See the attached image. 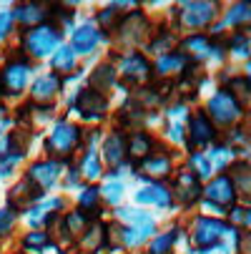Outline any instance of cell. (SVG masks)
<instances>
[{"instance_id": "52a82bcc", "label": "cell", "mask_w": 251, "mask_h": 254, "mask_svg": "<svg viewBox=\"0 0 251 254\" xmlns=\"http://www.w3.org/2000/svg\"><path fill=\"white\" fill-rule=\"evenodd\" d=\"M219 141V128L211 124V119L203 114V108H196V111L189 114L186 119V149L191 151H201L206 146H213Z\"/></svg>"}, {"instance_id": "30bf717a", "label": "cell", "mask_w": 251, "mask_h": 254, "mask_svg": "<svg viewBox=\"0 0 251 254\" xmlns=\"http://www.w3.org/2000/svg\"><path fill=\"white\" fill-rule=\"evenodd\" d=\"M65 209L63 196H43L41 201H35L23 211V219L30 229H48L53 222L60 219V211Z\"/></svg>"}, {"instance_id": "5bb4252c", "label": "cell", "mask_w": 251, "mask_h": 254, "mask_svg": "<svg viewBox=\"0 0 251 254\" xmlns=\"http://www.w3.org/2000/svg\"><path fill=\"white\" fill-rule=\"evenodd\" d=\"M203 201H211V204H216V206H221L226 211L239 201V191H236L234 181H231V176L226 171L213 174L203 184Z\"/></svg>"}, {"instance_id": "277c9868", "label": "cell", "mask_w": 251, "mask_h": 254, "mask_svg": "<svg viewBox=\"0 0 251 254\" xmlns=\"http://www.w3.org/2000/svg\"><path fill=\"white\" fill-rule=\"evenodd\" d=\"M63 46V33L53 23H41L35 28L23 30L20 35V51L25 61H43L50 58Z\"/></svg>"}, {"instance_id": "ffe728a7", "label": "cell", "mask_w": 251, "mask_h": 254, "mask_svg": "<svg viewBox=\"0 0 251 254\" xmlns=\"http://www.w3.org/2000/svg\"><path fill=\"white\" fill-rule=\"evenodd\" d=\"M133 199H136V204H141V206H161V209H173V206H176L171 187L156 184V181H149L146 187H141V189L133 194Z\"/></svg>"}, {"instance_id": "d6a6232c", "label": "cell", "mask_w": 251, "mask_h": 254, "mask_svg": "<svg viewBox=\"0 0 251 254\" xmlns=\"http://www.w3.org/2000/svg\"><path fill=\"white\" fill-rule=\"evenodd\" d=\"M178 232H181L178 227L166 229V232H156V237H153V239L149 242V247H146V254H173Z\"/></svg>"}, {"instance_id": "8d00e7d4", "label": "cell", "mask_w": 251, "mask_h": 254, "mask_svg": "<svg viewBox=\"0 0 251 254\" xmlns=\"http://www.w3.org/2000/svg\"><path fill=\"white\" fill-rule=\"evenodd\" d=\"M123 194H126V184L118 181V179H111V181H105V184L100 187V201H105L108 206H118Z\"/></svg>"}, {"instance_id": "6da1fadb", "label": "cell", "mask_w": 251, "mask_h": 254, "mask_svg": "<svg viewBox=\"0 0 251 254\" xmlns=\"http://www.w3.org/2000/svg\"><path fill=\"white\" fill-rule=\"evenodd\" d=\"M231 232H234V227L226 219L199 214L191 222V232H189L191 252H199V254H208L213 249L226 252V237H231Z\"/></svg>"}, {"instance_id": "b9f144b4", "label": "cell", "mask_w": 251, "mask_h": 254, "mask_svg": "<svg viewBox=\"0 0 251 254\" xmlns=\"http://www.w3.org/2000/svg\"><path fill=\"white\" fill-rule=\"evenodd\" d=\"M239 252L244 254H251V229L241 232V242H239Z\"/></svg>"}, {"instance_id": "7bdbcfd3", "label": "cell", "mask_w": 251, "mask_h": 254, "mask_svg": "<svg viewBox=\"0 0 251 254\" xmlns=\"http://www.w3.org/2000/svg\"><path fill=\"white\" fill-rule=\"evenodd\" d=\"M81 174H78V169H70L68 171V179H65V187H76V184H81Z\"/></svg>"}, {"instance_id": "ac0fdd59", "label": "cell", "mask_w": 251, "mask_h": 254, "mask_svg": "<svg viewBox=\"0 0 251 254\" xmlns=\"http://www.w3.org/2000/svg\"><path fill=\"white\" fill-rule=\"evenodd\" d=\"M156 149H158V141L149 128L128 131V136H126V156L133 161V166L141 164L143 159H149Z\"/></svg>"}, {"instance_id": "e575fe53", "label": "cell", "mask_w": 251, "mask_h": 254, "mask_svg": "<svg viewBox=\"0 0 251 254\" xmlns=\"http://www.w3.org/2000/svg\"><path fill=\"white\" fill-rule=\"evenodd\" d=\"M206 156H208V161H211L213 171H226V169L231 166V161L236 159V151L229 146V143H219V141H216Z\"/></svg>"}, {"instance_id": "1f68e13d", "label": "cell", "mask_w": 251, "mask_h": 254, "mask_svg": "<svg viewBox=\"0 0 251 254\" xmlns=\"http://www.w3.org/2000/svg\"><path fill=\"white\" fill-rule=\"evenodd\" d=\"M184 166L201 181V184H206V181L216 174V171H213V166H211V161H208V156H206V151H191Z\"/></svg>"}, {"instance_id": "f546056e", "label": "cell", "mask_w": 251, "mask_h": 254, "mask_svg": "<svg viewBox=\"0 0 251 254\" xmlns=\"http://www.w3.org/2000/svg\"><path fill=\"white\" fill-rule=\"evenodd\" d=\"M226 51H231L234 58H251V28H236L226 38Z\"/></svg>"}, {"instance_id": "8992f818", "label": "cell", "mask_w": 251, "mask_h": 254, "mask_svg": "<svg viewBox=\"0 0 251 254\" xmlns=\"http://www.w3.org/2000/svg\"><path fill=\"white\" fill-rule=\"evenodd\" d=\"M33 76V63L25 58H10L0 68V101L3 98H18Z\"/></svg>"}, {"instance_id": "7c38bea8", "label": "cell", "mask_w": 251, "mask_h": 254, "mask_svg": "<svg viewBox=\"0 0 251 254\" xmlns=\"http://www.w3.org/2000/svg\"><path fill=\"white\" fill-rule=\"evenodd\" d=\"M63 166H65L63 161H55V159H48V156H46V159L33 161V164L28 166V171H25L23 179H28L41 194H46V191H50L58 181H60Z\"/></svg>"}, {"instance_id": "3957f363", "label": "cell", "mask_w": 251, "mask_h": 254, "mask_svg": "<svg viewBox=\"0 0 251 254\" xmlns=\"http://www.w3.org/2000/svg\"><path fill=\"white\" fill-rule=\"evenodd\" d=\"M86 143V131L68 121V119H58L50 131H48V138H46V154L48 159H55V161H63L68 164L70 159L76 156V151Z\"/></svg>"}, {"instance_id": "ba28073f", "label": "cell", "mask_w": 251, "mask_h": 254, "mask_svg": "<svg viewBox=\"0 0 251 254\" xmlns=\"http://www.w3.org/2000/svg\"><path fill=\"white\" fill-rule=\"evenodd\" d=\"M70 108H73L83 121L98 124V121H103L105 116H108L111 103H108V96H105V93H98V91L83 86V88L76 91L73 101H70Z\"/></svg>"}, {"instance_id": "d6986e66", "label": "cell", "mask_w": 251, "mask_h": 254, "mask_svg": "<svg viewBox=\"0 0 251 254\" xmlns=\"http://www.w3.org/2000/svg\"><path fill=\"white\" fill-rule=\"evenodd\" d=\"M63 91V78L55 76L53 70L41 73L30 83V103L35 106H53V101L58 98V93Z\"/></svg>"}, {"instance_id": "74e56055", "label": "cell", "mask_w": 251, "mask_h": 254, "mask_svg": "<svg viewBox=\"0 0 251 254\" xmlns=\"http://www.w3.org/2000/svg\"><path fill=\"white\" fill-rule=\"evenodd\" d=\"M23 159H25V154H20V151H8V154L0 156V181L10 179L18 171V166H20Z\"/></svg>"}, {"instance_id": "ee69618b", "label": "cell", "mask_w": 251, "mask_h": 254, "mask_svg": "<svg viewBox=\"0 0 251 254\" xmlns=\"http://www.w3.org/2000/svg\"><path fill=\"white\" fill-rule=\"evenodd\" d=\"M244 78H246V83L251 86V58L246 61V68H244Z\"/></svg>"}, {"instance_id": "836d02e7", "label": "cell", "mask_w": 251, "mask_h": 254, "mask_svg": "<svg viewBox=\"0 0 251 254\" xmlns=\"http://www.w3.org/2000/svg\"><path fill=\"white\" fill-rule=\"evenodd\" d=\"M50 244H53V237L48 229H30L20 239L23 252H46V249H50Z\"/></svg>"}, {"instance_id": "2e32d148", "label": "cell", "mask_w": 251, "mask_h": 254, "mask_svg": "<svg viewBox=\"0 0 251 254\" xmlns=\"http://www.w3.org/2000/svg\"><path fill=\"white\" fill-rule=\"evenodd\" d=\"M126 131H121V128H111L108 133L103 136V141H100V161H103V166H108L111 171H116V169H121L123 164H126Z\"/></svg>"}, {"instance_id": "4fadbf2b", "label": "cell", "mask_w": 251, "mask_h": 254, "mask_svg": "<svg viewBox=\"0 0 251 254\" xmlns=\"http://www.w3.org/2000/svg\"><path fill=\"white\" fill-rule=\"evenodd\" d=\"M171 179H173V184H171L173 201H178L181 206H194V204H199L203 199V184L186 166H178Z\"/></svg>"}, {"instance_id": "5b68a950", "label": "cell", "mask_w": 251, "mask_h": 254, "mask_svg": "<svg viewBox=\"0 0 251 254\" xmlns=\"http://www.w3.org/2000/svg\"><path fill=\"white\" fill-rule=\"evenodd\" d=\"M203 114L211 119V124L216 128H231V126H236L244 119V106L239 103V98L226 86H221V88L213 91L211 98L206 101Z\"/></svg>"}, {"instance_id": "4316f807", "label": "cell", "mask_w": 251, "mask_h": 254, "mask_svg": "<svg viewBox=\"0 0 251 254\" xmlns=\"http://www.w3.org/2000/svg\"><path fill=\"white\" fill-rule=\"evenodd\" d=\"M118 83V73H116V65L111 63H100L91 70V76H88V88L98 91V93H105V91H111L113 86Z\"/></svg>"}, {"instance_id": "d4e9b609", "label": "cell", "mask_w": 251, "mask_h": 254, "mask_svg": "<svg viewBox=\"0 0 251 254\" xmlns=\"http://www.w3.org/2000/svg\"><path fill=\"white\" fill-rule=\"evenodd\" d=\"M76 169H78V174H81V179L86 181V184H96V181L105 174V166H103L100 154H98L96 146H86V149H83L81 164H78Z\"/></svg>"}, {"instance_id": "f6af8a7d", "label": "cell", "mask_w": 251, "mask_h": 254, "mask_svg": "<svg viewBox=\"0 0 251 254\" xmlns=\"http://www.w3.org/2000/svg\"><path fill=\"white\" fill-rule=\"evenodd\" d=\"M15 254H28V252H15Z\"/></svg>"}, {"instance_id": "7402d4cb", "label": "cell", "mask_w": 251, "mask_h": 254, "mask_svg": "<svg viewBox=\"0 0 251 254\" xmlns=\"http://www.w3.org/2000/svg\"><path fill=\"white\" fill-rule=\"evenodd\" d=\"M13 20H15V25H20V28H35V25H41V23H48V18H50V5H46V3H18V5H13Z\"/></svg>"}, {"instance_id": "603a6c76", "label": "cell", "mask_w": 251, "mask_h": 254, "mask_svg": "<svg viewBox=\"0 0 251 254\" xmlns=\"http://www.w3.org/2000/svg\"><path fill=\"white\" fill-rule=\"evenodd\" d=\"M58 222H60V234H63V239L78 242L81 234H83V232L88 229V224H91V214H86V211H81V209H73V211H65Z\"/></svg>"}, {"instance_id": "83f0119b", "label": "cell", "mask_w": 251, "mask_h": 254, "mask_svg": "<svg viewBox=\"0 0 251 254\" xmlns=\"http://www.w3.org/2000/svg\"><path fill=\"white\" fill-rule=\"evenodd\" d=\"M221 25L226 28H251V0H239V3L229 5L226 13L221 15Z\"/></svg>"}, {"instance_id": "60d3db41", "label": "cell", "mask_w": 251, "mask_h": 254, "mask_svg": "<svg viewBox=\"0 0 251 254\" xmlns=\"http://www.w3.org/2000/svg\"><path fill=\"white\" fill-rule=\"evenodd\" d=\"M13 126V116H10V108L5 101H0V136L8 133V128Z\"/></svg>"}, {"instance_id": "7a4b0ae2", "label": "cell", "mask_w": 251, "mask_h": 254, "mask_svg": "<svg viewBox=\"0 0 251 254\" xmlns=\"http://www.w3.org/2000/svg\"><path fill=\"white\" fill-rule=\"evenodd\" d=\"M173 25L178 30L189 33H203L206 28H211L221 15V5L216 0H184V3L173 5Z\"/></svg>"}, {"instance_id": "cb8c5ba5", "label": "cell", "mask_w": 251, "mask_h": 254, "mask_svg": "<svg viewBox=\"0 0 251 254\" xmlns=\"http://www.w3.org/2000/svg\"><path fill=\"white\" fill-rule=\"evenodd\" d=\"M186 65L189 61L178 53V51H171V53H163V56H156V61L151 63L153 73L158 78H171V76H181L186 73Z\"/></svg>"}, {"instance_id": "8fae6325", "label": "cell", "mask_w": 251, "mask_h": 254, "mask_svg": "<svg viewBox=\"0 0 251 254\" xmlns=\"http://www.w3.org/2000/svg\"><path fill=\"white\" fill-rule=\"evenodd\" d=\"M136 171H138V179L141 181H156V184H166V179L173 176L176 171V161H173V154L171 151H153L149 159H143L141 164H136Z\"/></svg>"}, {"instance_id": "484cf974", "label": "cell", "mask_w": 251, "mask_h": 254, "mask_svg": "<svg viewBox=\"0 0 251 254\" xmlns=\"http://www.w3.org/2000/svg\"><path fill=\"white\" fill-rule=\"evenodd\" d=\"M226 174L231 176L239 196H246L251 201V164L246 159H234L231 166L226 169Z\"/></svg>"}, {"instance_id": "ab89813d", "label": "cell", "mask_w": 251, "mask_h": 254, "mask_svg": "<svg viewBox=\"0 0 251 254\" xmlns=\"http://www.w3.org/2000/svg\"><path fill=\"white\" fill-rule=\"evenodd\" d=\"M15 30V20H13V13L10 10H0V43L8 41Z\"/></svg>"}, {"instance_id": "f1b7e54d", "label": "cell", "mask_w": 251, "mask_h": 254, "mask_svg": "<svg viewBox=\"0 0 251 254\" xmlns=\"http://www.w3.org/2000/svg\"><path fill=\"white\" fill-rule=\"evenodd\" d=\"M78 65V56L73 53V48H70L68 43H63L53 56H50V68H53V73L55 76H73V70Z\"/></svg>"}, {"instance_id": "f35d334b", "label": "cell", "mask_w": 251, "mask_h": 254, "mask_svg": "<svg viewBox=\"0 0 251 254\" xmlns=\"http://www.w3.org/2000/svg\"><path fill=\"white\" fill-rule=\"evenodd\" d=\"M15 224H18V211L13 206H8V204L0 206V239L8 237L15 229Z\"/></svg>"}, {"instance_id": "4dcf8cb0", "label": "cell", "mask_w": 251, "mask_h": 254, "mask_svg": "<svg viewBox=\"0 0 251 254\" xmlns=\"http://www.w3.org/2000/svg\"><path fill=\"white\" fill-rule=\"evenodd\" d=\"M176 46H178V35H176L173 30H168V28L156 30V33H153V38L146 41V51L153 53V56L171 53V51H176Z\"/></svg>"}, {"instance_id": "d590c367", "label": "cell", "mask_w": 251, "mask_h": 254, "mask_svg": "<svg viewBox=\"0 0 251 254\" xmlns=\"http://www.w3.org/2000/svg\"><path fill=\"white\" fill-rule=\"evenodd\" d=\"M76 204H78L81 211H86V214H96L98 206H100V187H96V184H86V187L78 191Z\"/></svg>"}, {"instance_id": "44dd1931", "label": "cell", "mask_w": 251, "mask_h": 254, "mask_svg": "<svg viewBox=\"0 0 251 254\" xmlns=\"http://www.w3.org/2000/svg\"><path fill=\"white\" fill-rule=\"evenodd\" d=\"M208 48H211L208 33H189L184 38H178V46H176L178 53H181L189 63H196V65L208 58Z\"/></svg>"}, {"instance_id": "9c48e42d", "label": "cell", "mask_w": 251, "mask_h": 254, "mask_svg": "<svg viewBox=\"0 0 251 254\" xmlns=\"http://www.w3.org/2000/svg\"><path fill=\"white\" fill-rule=\"evenodd\" d=\"M116 73H118V78H123L131 86H143L151 81L153 68H151V61L146 58L143 51H128V53L118 56Z\"/></svg>"}, {"instance_id": "9a60e30c", "label": "cell", "mask_w": 251, "mask_h": 254, "mask_svg": "<svg viewBox=\"0 0 251 254\" xmlns=\"http://www.w3.org/2000/svg\"><path fill=\"white\" fill-rule=\"evenodd\" d=\"M116 38L123 43V46H138L149 38V18L143 15V10H131V13H123V18L118 20L116 25Z\"/></svg>"}, {"instance_id": "e0dca14e", "label": "cell", "mask_w": 251, "mask_h": 254, "mask_svg": "<svg viewBox=\"0 0 251 254\" xmlns=\"http://www.w3.org/2000/svg\"><path fill=\"white\" fill-rule=\"evenodd\" d=\"M105 38H108V35H103L93 20H86V23H81L70 30V43L68 46L73 48L76 56H91Z\"/></svg>"}]
</instances>
